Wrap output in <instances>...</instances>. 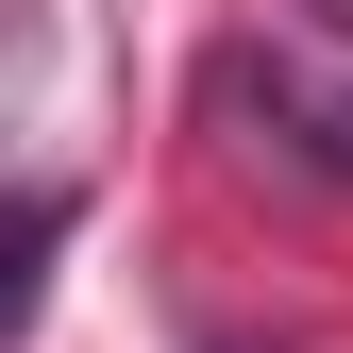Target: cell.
Listing matches in <instances>:
<instances>
[{"mask_svg": "<svg viewBox=\"0 0 353 353\" xmlns=\"http://www.w3.org/2000/svg\"><path fill=\"white\" fill-rule=\"evenodd\" d=\"M252 101L286 118V168H320V185H353V84H303V68H252Z\"/></svg>", "mask_w": 353, "mask_h": 353, "instance_id": "obj_1", "label": "cell"}]
</instances>
